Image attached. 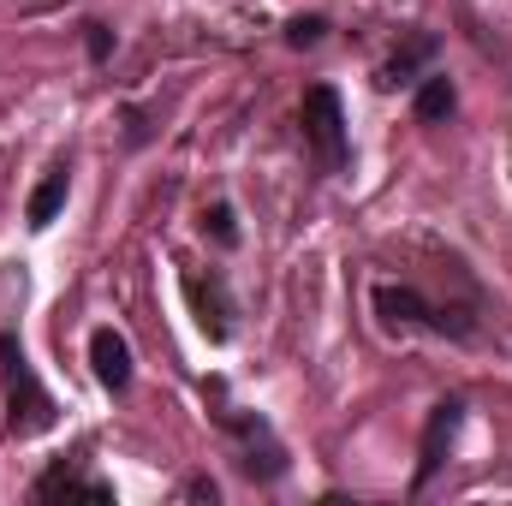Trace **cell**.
I'll return each mask as SVG.
<instances>
[{
  "instance_id": "1",
  "label": "cell",
  "mask_w": 512,
  "mask_h": 506,
  "mask_svg": "<svg viewBox=\"0 0 512 506\" xmlns=\"http://www.w3.org/2000/svg\"><path fill=\"white\" fill-rule=\"evenodd\" d=\"M370 310H376V328L393 334V340H411V334H435V340H477L483 322H489V298L471 280H459L447 298L423 292L417 280H376L370 286Z\"/></svg>"
},
{
  "instance_id": "7",
  "label": "cell",
  "mask_w": 512,
  "mask_h": 506,
  "mask_svg": "<svg viewBox=\"0 0 512 506\" xmlns=\"http://www.w3.org/2000/svg\"><path fill=\"white\" fill-rule=\"evenodd\" d=\"M435 54H441V36L435 30H405L399 48L376 66V84L382 90H417V78L435 72Z\"/></svg>"
},
{
  "instance_id": "14",
  "label": "cell",
  "mask_w": 512,
  "mask_h": 506,
  "mask_svg": "<svg viewBox=\"0 0 512 506\" xmlns=\"http://www.w3.org/2000/svg\"><path fill=\"white\" fill-rule=\"evenodd\" d=\"M322 36H328V18H322V12H310V18H292V24H286V48H316Z\"/></svg>"
},
{
  "instance_id": "4",
  "label": "cell",
  "mask_w": 512,
  "mask_h": 506,
  "mask_svg": "<svg viewBox=\"0 0 512 506\" xmlns=\"http://www.w3.org/2000/svg\"><path fill=\"white\" fill-rule=\"evenodd\" d=\"M298 137L316 161V173H346L352 161V126H346V102L334 84H310L298 102Z\"/></svg>"
},
{
  "instance_id": "6",
  "label": "cell",
  "mask_w": 512,
  "mask_h": 506,
  "mask_svg": "<svg viewBox=\"0 0 512 506\" xmlns=\"http://www.w3.org/2000/svg\"><path fill=\"white\" fill-rule=\"evenodd\" d=\"M30 501H90V506H114V483L108 477H96V471H84L78 459H54L36 483H30Z\"/></svg>"
},
{
  "instance_id": "3",
  "label": "cell",
  "mask_w": 512,
  "mask_h": 506,
  "mask_svg": "<svg viewBox=\"0 0 512 506\" xmlns=\"http://www.w3.org/2000/svg\"><path fill=\"white\" fill-rule=\"evenodd\" d=\"M0 387H6V429H12L18 441L48 435V429L60 423L54 393L42 387L36 364L24 358V346H18V334H12V328H0Z\"/></svg>"
},
{
  "instance_id": "15",
  "label": "cell",
  "mask_w": 512,
  "mask_h": 506,
  "mask_svg": "<svg viewBox=\"0 0 512 506\" xmlns=\"http://www.w3.org/2000/svg\"><path fill=\"white\" fill-rule=\"evenodd\" d=\"M185 501H221V489H215V477H191L185 489H179Z\"/></svg>"
},
{
  "instance_id": "5",
  "label": "cell",
  "mask_w": 512,
  "mask_h": 506,
  "mask_svg": "<svg viewBox=\"0 0 512 506\" xmlns=\"http://www.w3.org/2000/svg\"><path fill=\"white\" fill-rule=\"evenodd\" d=\"M179 286H185V304H191V316H197V328L215 340V346H227L233 340V328H239V304H233V286H227V274L221 268H185L179 274Z\"/></svg>"
},
{
  "instance_id": "10",
  "label": "cell",
  "mask_w": 512,
  "mask_h": 506,
  "mask_svg": "<svg viewBox=\"0 0 512 506\" xmlns=\"http://www.w3.org/2000/svg\"><path fill=\"white\" fill-rule=\"evenodd\" d=\"M66 197H72V161H54V167L42 173V185L24 197V227H30V233H48L54 215L66 209Z\"/></svg>"
},
{
  "instance_id": "2",
  "label": "cell",
  "mask_w": 512,
  "mask_h": 506,
  "mask_svg": "<svg viewBox=\"0 0 512 506\" xmlns=\"http://www.w3.org/2000/svg\"><path fill=\"white\" fill-rule=\"evenodd\" d=\"M203 393H209V417H215L221 435L233 441V465H239V477H251V483H280V477L292 471V459H286L274 423H268L262 411L233 405V399H227V381H203Z\"/></svg>"
},
{
  "instance_id": "9",
  "label": "cell",
  "mask_w": 512,
  "mask_h": 506,
  "mask_svg": "<svg viewBox=\"0 0 512 506\" xmlns=\"http://www.w3.org/2000/svg\"><path fill=\"white\" fill-rule=\"evenodd\" d=\"M90 370H96V381H102L114 399L131 393L137 364H131V340L120 334V328H90Z\"/></svg>"
},
{
  "instance_id": "11",
  "label": "cell",
  "mask_w": 512,
  "mask_h": 506,
  "mask_svg": "<svg viewBox=\"0 0 512 506\" xmlns=\"http://www.w3.org/2000/svg\"><path fill=\"white\" fill-rule=\"evenodd\" d=\"M411 114H417V126H447L459 114V84L447 72H423L417 96H411Z\"/></svg>"
},
{
  "instance_id": "12",
  "label": "cell",
  "mask_w": 512,
  "mask_h": 506,
  "mask_svg": "<svg viewBox=\"0 0 512 506\" xmlns=\"http://www.w3.org/2000/svg\"><path fill=\"white\" fill-rule=\"evenodd\" d=\"M203 239H215L221 251H233V245H239V209H233L227 197H215V203L203 209Z\"/></svg>"
},
{
  "instance_id": "13",
  "label": "cell",
  "mask_w": 512,
  "mask_h": 506,
  "mask_svg": "<svg viewBox=\"0 0 512 506\" xmlns=\"http://www.w3.org/2000/svg\"><path fill=\"white\" fill-rule=\"evenodd\" d=\"M78 30H84V54H90L96 66H108V60H114V30H108L102 18H84Z\"/></svg>"
},
{
  "instance_id": "8",
  "label": "cell",
  "mask_w": 512,
  "mask_h": 506,
  "mask_svg": "<svg viewBox=\"0 0 512 506\" xmlns=\"http://www.w3.org/2000/svg\"><path fill=\"white\" fill-rule=\"evenodd\" d=\"M459 423H465V399H441L435 411H429V429H423V453H417V495L429 489V477L447 465V447H453V435H459Z\"/></svg>"
}]
</instances>
